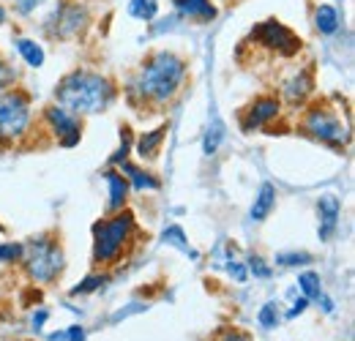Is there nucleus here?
<instances>
[{
	"label": "nucleus",
	"instance_id": "obj_25",
	"mask_svg": "<svg viewBox=\"0 0 355 341\" xmlns=\"http://www.w3.org/2000/svg\"><path fill=\"white\" fill-rule=\"evenodd\" d=\"M107 279H110L107 273H90L88 279H85L80 287H74V290H71V295L77 298V295H88V292H96V290H101V287L107 284Z\"/></svg>",
	"mask_w": 355,
	"mask_h": 341
},
{
	"label": "nucleus",
	"instance_id": "obj_19",
	"mask_svg": "<svg viewBox=\"0 0 355 341\" xmlns=\"http://www.w3.org/2000/svg\"><path fill=\"white\" fill-rule=\"evenodd\" d=\"M14 46H17V52H19V58L31 66V69H42L46 60V52L44 46L39 42H33V39H25V36H19V39H14Z\"/></svg>",
	"mask_w": 355,
	"mask_h": 341
},
{
	"label": "nucleus",
	"instance_id": "obj_27",
	"mask_svg": "<svg viewBox=\"0 0 355 341\" xmlns=\"http://www.w3.org/2000/svg\"><path fill=\"white\" fill-rule=\"evenodd\" d=\"M311 254L306 252H284V254H276V265L282 268H298V265H309Z\"/></svg>",
	"mask_w": 355,
	"mask_h": 341
},
{
	"label": "nucleus",
	"instance_id": "obj_22",
	"mask_svg": "<svg viewBox=\"0 0 355 341\" xmlns=\"http://www.w3.org/2000/svg\"><path fill=\"white\" fill-rule=\"evenodd\" d=\"M222 139H224V123L219 118H214L208 131H205V139H202V153H205V156H214V153L219 150V142H222Z\"/></svg>",
	"mask_w": 355,
	"mask_h": 341
},
{
	"label": "nucleus",
	"instance_id": "obj_7",
	"mask_svg": "<svg viewBox=\"0 0 355 341\" xmlns=\"http://www.w3.org/2000/svg\"><path fill=\"white\" fill-rule=\"evenodd\" d=\"M252 42L268 49V52L282 55V58H290V55H295L301 49V39L279 19H266L257 28H252Z\"/></svg>",
	"mask_w": 355,
	"mask_h": 341
},
{
	"label": "nucleus",
	"instance_id": "obj_28",
	"mask_svg": "<svg viewBox=\"0 0 355 341\" xmlns=\"http://www.w3.org/2000/svg\"><path fill=\"white\" fill-rule=\"evenodd\" d=\"M129 150H132V128L123 126L121 128V148H118V153L110 159V164H121V161H126V159H129Z\"/></svg>",
	"mask_w": 355,
	"mask_h": 341
},
{
	"label": "nucleus",
	"instance_id": "obj_30",
	"mask_svg": "<svg viewBox=\"0 0 355 341\" xmlns=\"http://www.w3.org/2000/svg\"><path fill=\"white\" fill-rule=\"evenodd\" d=\"M246 270H249L252 276H257V279H270V268L266 265V259H263V256H249Z\"/></svg>",
	"mask_w": 355,
	"mask_h": 341
},
{
	"label": "nucleus",
	"instance_id": "obj_13",
	"mask_svg": "<svg viewBox=\"0 0 355 341\" xmlns=\"http://www.w3.org/2000/svg\"><path fill=\"white\" fill-rule=\"evenodd\" d=\"M311 90H314V77H311L309 69H304V71H298L295 77H290V80L282 85V96H284L287 104L298 107V104H304V101L309 98Z\"/></svg>",
	"mask_w": 355,
	"mask_h": 341
},
{
	"label": "nucleus",
	"instance_id": "obj_33",
	"mask_svg": "<svg viewBox=\"0 0 355 341\" xmlns=\"http://www.w3.org/2000/svg\"><path fill=\"white\" fill-rule=\"evenodd\" d=\"M309 303H311L309 298H298L295 303H293V308L287 311V320H295V317H301V314L309 308Z\"/></svg>",
	"mask_w": 355,
	"mask_h": 341
},
{
	"label": "nucleus",
	"instance_id": "obj_6",
	"mask_svg": "<svg viewBox=\"0 0 355 341\" xmlns=\"http://www.w3.org/2000/svg\"><path fill=\"white\" fill-rule=\"evenodd\" d=\"M301 131L328 148H336V150L347 148V142H350V128L342 123L336 110H331L328 104H311L301 118Z\"/></svg>",
	"mask_w": 355,
	"mask_h": 341
},
{
	"label": "nucleus",
	"instance_id": "obj_5",
	"mask_svg": "<svg viewBox=\"0 0 355 341\" xmlns=\"http://www.w3.org/2000/svg\"><path fill=\"white\" fill-rule=\"evenodd\" d=\"M33 126L31 96L19 87L0 90V145H14L25 139Z\"/></svg>",
	"mask_w": 355,
	"mask_h": 341
},
{
	"label": "nucleus",
	"instance_id": "obj_32",
	"mask_svg": "<svg viewBox=\"0 0 355 341\" xmlns=\"http://www.w3.org/2000/svg\"><path fill=\"white\" fill-rule=\"evenodd\" d=\"M46 0H14V11L19 14V17H28V14H33L36 8H42Z\"/></svg>",
	"mask_w": 355,
	"mask_h": 341
},
{
	"label": "nucleus",
	"instance_id": "obj_29",
	"mask_svg": "<svg viewBox=\"0 0 355 341\" xmlns=\"http://www.w3.org/2000/svg\"><path fill=\"white\" fill-rule=\"evenodd\" d=\"M227 273H230V276H232L238 284H243V281L249 279V270H246V265H243V262H238L235 256H230V259H227Z\"/></svg>",
	"mask_w": 355,
	"mask_h": 341
},
{
	"label": "nucleus",
	"instance_id": "obj_34",
	"mask_svg": "<svg viewBox=\"0 0 355 341\" xmlns=\"http://www.w3.org/2000/svg\"><path fill=\"white\" fill-rule=\"evenodd\" d=\"M219 341H249V336H246V333H241V331H235V328H227Z\"/></svg>",
	"mask_w": 355,
	"mask_h": 341
},
{
	"label": "nucleus",
	"instance_id": "obj_9",
	"mask_svg": "<svg viewBox=\"0 0 355 341\" xmlns=\"http://www.w3.org/2000/svg\"><path fill=\"white\" fill-rule=\"evenodd\" d=\"M46 131H52V137L63 145V148H74L83 139V118H77L74 112H69L60 104H49L44 110Z\"/></svg>",
	"mask_w": 355,
	"mask_h": 341
},
{
	"label": "nucleus",
	"instance_id": "obj_3",
	"mask_svg": "<svg viewBox=\"0 0 355 341\" xmlns=\"http://www.w3.org/2000/svg\"><path fill=\"white\" fill-rule=\"evenodd\" d=\"M134 232H137V221L129 211H118L110 218H101L93 224V254L90 262L96 268H112L118 265L129 243H132Z\"/></svg>",
	"mask_w": 355,
	"mask_h": 341
},
{
	"label": "nucleus",
	"instance_id": "obj_38",
	"mask_svg": "<svg viewBox=\"0 0 355 341\" xmlns=\"http://www.w3.org/2000/svg\"><path fill=\"white\" fill-rule=\"evenodd\" d=\"M6 22H8V11H6V6L0 3V28H3Z\"/></svg>",
	"mask_w": 355,
	"mask_h": 341
},
{
	"label": "nucleus",
	"instance_id": "obj_31",
	"mask_svg": "<svg viewBox=\"0 0 355 341\" xmlns=\"http://www.w3.org/2000/svg\"><path fill=\"white\" fill-rule=\"evenodd\" d=\"M17 85V71L14 66H8L3 58H0V90H8V87Z\"/></svg>",
	"mask_w": 355,
	"mask_h": 341
},
{
	"label": "nucleus",
	"instance_id": "obj_16",
	"mask_svg": "<svg viewBox=\"0 0 355 341\" xmlns=\"http://www.w3.org/2000/svg\"><path fill=\"white\" fill-rule=\"evenodd\" d=\"M314 28H317V33L320 36H334L339 28H342V14H339V8L336 6H331V3H320V6H314Z\"/></svg>",
	"mask_w": 355,
	"mask_h": 341
},
{
	"label": "nucleus",
	"instance_id": "obj_37",
	"mask_svg": "<svg viewBox=\"0 0 355 341\" xmlns=\"http://www.w3.org/2000/svg\"><path fill=\"white\" fill-rule=\"evenodd\" d=\"M66 339H69V341H85V331H83L80 325H74V328H69Z\"/></svg>",
	"mask_w": 355,
	"mask_h": 341
},
{
	"label": "nucleus",
	"instance_id": "obj_4",
	"mask_svg": "<svg viewBox=\"0 0 355 341\" xmlns=\"http://www.w3.org/2000/svg\"><path fill=\"white\" fill-rule=\"evenodd\" d=\"M22 265L31 281L36 284H52L60 279L63 268H66V254L60 249V243L52 235H36L31 238V243L25 246Z\"/></svg>",
	"mask_w": 355,
	"mask_h": 341
},
{
	"label": "nucleus",
	"instance_id": "obj_23",
	"mask_svg": "<svg viewBox=\"0 0 355 341\" xmlns=\"http://www.w3.org/2000/svg\"><path fill=\"white\" fill-rule=\"evenodd\" d=\"M298 287H301V292H304V298L314 300L320 292H322V281H320V273H314V270H306V273H301L298 276Z\"/></svg>",
	"mask_w": 355,
	"mask_h": 341
},
{
	"label": "nucleus",
	"instance_id": "obj_11",
	"mask_svg": "<svg viewBox=\"0 0 355 341\" xmlns=\"http://www.w3.org/2000/svg\"><path fill=\"white\" fill-rule=\"evenodd\" d=\"M317 218H320V227H317L320 241H331L342 218V202L336 194H322L317 200Z\"/></svg>",
	"mask_w": 355,
	"mask_h": 341
},
{
	"label": "nucleus",
	"instance_id": "obj_14",
	"mask_svg": "<svg viewBox=\"0 0 355 341\" xmlns=\"http://www.w3.org/2000/svg\"><path fill=\"white\" fill-rule=\"evenodd\" d=\"M104 180H107V189H110L107 213H118V211H123V208H126V200H129V180H126L118 170H107L104 172Z\"/></svg>",
	"mask_w": 355,
	"mask_h": 341
},
{
	"label": "nucleus",
	"instance_id": "obj_24",
	"mask_svg": "<svg viewBox=\"0 0 355 341\" xmlns=\"http://www.w3.org/2000/svg\"><path fill=\"white\" fill-rule=\"evenodd\" d=\"M257 322L266 328V331H273V328H279V322H282V311H279V306L270 300L266 303L263 308H260V314H257Z\"/></svg>",
	"mask_w": 355,
	"mask_h": 341
},
{
	"label": "nucleus",
	"instance_id": "obj_17",
	"mask_svg": "<svg viewBox=\"0 0 355 341\" xmlns=\"http://www.w3.org/2000/svg\"><path fill=\"white\" fill-rule=\"evenodd\" d=\"M273 205H276V186L273 183H263L257 197H254V202H252V211H249L252 221H266L270 211H273Z\"/></svg>",
	"mask_w": 355,
	"mask_h": 341
},
{
	"label": "nucleus",
	"instance_id": "obj_20",
	"mask_svg": "<svg viewBox=\"0 0 355 341\" xmlns=\"http://www.w3.org/2000/svg\"><path fill=\"white\" fill-rule=\"evenodd\" d=\"M162 241H164L167 246L178 249L180 254L191 256L194 262L200 259V252H197V249H191V243L186 241V232H183V227H167V229H164V235H162Z\"/></svg>",
	"mask_w": 355,
	"mask_h": 341
},
{
	"label": "nucleus",
	"instance_id": "obj_26",
	"mask_svg": "<svg viewBox=\"0 0 355 341\" xmlns=\"http://www.w3.org/2000/svg\"><path fill=\"white\" fill-rule=\"evenodd\" d=\"M25 246L22 243H0V265H14L22 262Z\"/></svg>",
	"mask_w": 355,
	"mask_h": 341
},
{
	"label": "nucleus",
	"instance_id": "obj_10",
	"mask_svg": "<svg viewBox=\"0 0 355 341\" xmlns=\"http://www.w3.org/2000/svg\"><path fill=\"white\" fill-rule=\"evenodd\" d=\"M282 112V101L276 96H260L254 98L243 112H241V128L246 134H254L260 128H266L270 121H276Z\"/></svg>",
	"mask_w": 355,
	"mask_h": 341
},
{
	"label": "nucleus",
	"instance_id": "obj_8",
	"mask_svg": "<svg viewBox=\"0 0 355 341\" xmlns=\"http://www.w3.org/2000/svg\"><path fill=\"white\" fill-rule=\"evenodd\" d=\"M90 17L88 8L80 3H66L60 8H55V14L44 22L46 33L52 39H77L85 28H88Z\"/></svg>",
	"mask_w": 355,
	"mask_h": 341
},
{
	"label": "nucleus",
	"instance_id": "obj_18",
	"mask_svg": "<svg viewBox=\"0 0 355 341\" xmlns=\"http://www.w3.org/2000/svg\"><path fill=\"white\" fill-rule=\"evenodd\" d=\"M167 137V126H159L153 131H145L139 139H137V156L139 159H156L159 156V148Z\"/></svg>",
	"mask_w": 355,
	"mask_h": 341
},
{
	"label": "nucleus",
	"instance_id": "obj_39",
	"mask_svg": "<svg viewBox=\"0 0 355 341\" xmlns=\"http://www.w3.org/2000/svg\"><path fill=\"white\" fill-rule=\"evenodd\" d=\"M0 232H3V227H0Z\"/></svg>",
	"mask_w": 355,
	"mask_h": 341
},
{
	"label": "nucleus",
	"instance_id": "obj_21",
	"mask_svg": "<svg viewBox=\"0 0 355 341\" xmlns=\"http://www.w3.org/2000/svg\"><path fill=\"white\" fill-rule=\"evenodd\" d=\"M159 14V0H129V17L150 22Z\"/></svg>",
	"mask_w": 355,
	"mask_h": 341
},
{
	"label": "nucleus",
	"instance_id": "obj_36",
	"mask_svg": "<svg viewBox=\"0 0 355 341\" xmlns=\"http://www.w3.org/2000/svg\"><path fill=\"white\" fill-rule=\"evenodd\" d=\"M46 317H49V311H46V308H39V311L33 314V328H36V331H42V328H44Z\"/></svg>",
	"mask_w": 355,
	"mask_h": 341
},
{
	"label": "nucleus",
	"instance_id": "obj_1",
	"mask_svg": "<svg viewBox=\"0 0 355 341\" xmlns=\"http://www.w3.org/2000/svg\"><path fill=\"white\" fill-rule=\"evenodd\" d=\"M186 60L173 49H156L142 60L129 82V98L134 104H170L186 80Z\"/></svg>",
	"mask_w": 355,
	"mask_h": 341
},
{
	"label": "nucleus",
	"instance_id": "obj_35",
	"mask_svg": "<svg viewBox=\"0 0 355 341\" xmlns=\"http://www.w3.org/2000/svg\"><path fill=\"white\" fill-rule=\"evenodd\" d=\"M317 303H320V308H322V311H325V314H334V308H336V306H334V300L328 298V295H325V292H320V295H317Z\"/></svg>",
	"mask_w": 355,
	"mask_h": 341
},
{
	"label": "nucleus",
	"instance_id": "obj_12",
	"mask_svg": "<svg viewBox=\"0 0 355 341\" xmlns=\"http://www.w3.org/2000/svg\"><path fill=\"white\" fill-rule=\"evenodd\" d=\"M173 8L178 11V17H183L189 22H197V25L214 22L216 14H219L214 0H173Z\"/></svg>",
	"mask_w": 355,
	"mask_h": 341
},
{
	"label": "nucleus",
	"instance_id": "obj_15",
	"mask_svg": "<svg viewBox=\"0 0 355 341\" xmlns=\"http://www.w3.org/2000/svg\"><path fill=\"white\" fill-rule=\"evenodd\" d=\"M118 167H121L118 172H121L126 180H129V189H134V191H159V189H162V183H159V180H156L150 172L139 170V167H137V164H132L129 159H126V161H121Z\"/></svg>",
	"mask_w": 355,
	"mask_h": 341
},
{
	"label": "nucleus",
	"instance_id": "obj_2",
	"mask_svg": "<svg viewBox=\"0 0 355 341\" xmlns=\"http://www.w3.org/2000/svg\"><path fill=\"white\" fill-rule=\"evenodd\" d=\"M115 96H118V87L112 80H107L104 74L88 71V69H77L58 82L55 104H60L69 112H74L77 118H83V115L107 112L112 107Z\"/></svg>",
	"mask_w": 355,
	"mask_h": 341
}]
</instances>
